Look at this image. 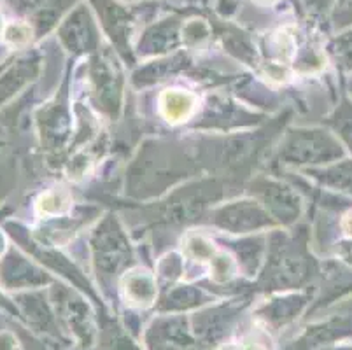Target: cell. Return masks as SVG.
<instances>
[{
    "mask_svg": "<svg viewBox=\"0 0 352 350\" xmlns=\"http://www.w3.org/2000/svg\"><path fill=\"white\" fill-rule=\"evenodd\" d=\"M162 114L172 123H179L190 118L195 109V96L182 89H168L160 98Z\"/></svg>",
    "mask_w": 352,
    "mask_h": 350,
    "instance_id": "cell-1",
    "label": "cell"
},
{
    "mask_svg": "<svg viewBox=\"0 0 352 350\" xmlns=\"http://www.w3.org/2000/svg\"><path fill=\"white\" fill-rule=\"evenodd\" d=\"M124 298H126V303L132 307L146 308L153 303L155 289H153L151 282L144 281L142 277L132 278L124 285Z\"/></svg>",
    "mask_w": 352,
    "mask_h": 350,
    "instance_id": "cell-2",
    "label": "cell"
},
{
    "mask_svg": "<svg viewBox=\"0 0 352 350\" xmlns=\"http://www.w3.org/2000/svg\"><path fill=\"white\" fill-rule=\"evenodd\" d=\"M2 39L4 43L11 46H23L32 39V30L27 23H9L2 30Z\"/></svg>",
    "mask_w": 352,
    "mask_h": 350,
    "instance_id": "cell-3",
    "label": "cell"
},
{
    "mask_svg": "<svg viewBox=\"0 0 352 350\" xmlns=\"http://www.w3.org/2000/svg\"><path fill=\"white\" fill-rule=\"evenodd\" d=\"M56 201H62V198L54 193H47V195H43L37 201V210L41 214H56L63 208V205H56Z\"/></svg>",
    "mask_w": 352,
    "mask_h": 350,
    "instance_id": "cell-4",
    "label": "cell"
},
{
    "mask_svg": "<svg viewBox=\"0 0 352 350\" xmlns=\"http://www.w3.org/2000/svg\"><path fill=\"white\" fill-rule=\"evenodd\" d=\"M236 350H267L259 342H254V340H245L244 343L236 345Z\"/></svg>",
    "mask_w": 352,
    "mask_h": 350,
    "instance_id": "cell-5",
    "label": "cell"
},
{
    "mask_svg": "<svg viewBox=\"0 0 352 350\" xmlns=\"http://www.w3.org/2000/svg\"><path fill=\"white\" fill-rule=\"evenodd\" d=\"M4 18H2V14H0V34H2V30H4Z\"/></svg>",
    "mask_w": 352,
    "mask_h": 350,
    "instance_id": "cell-6",
    "label": "cell"
}]
</instances>
